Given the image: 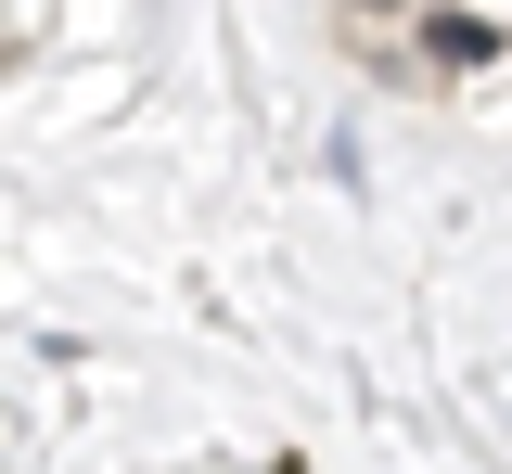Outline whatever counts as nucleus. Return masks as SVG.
<instances>
[{
    "instance_id": "f257e3e1",
    "label": "nucleus",
    "mask_w": 512,
    "mask_h": 474,
    "mask_svg": "<svg viewBox=\"0 0 512 474\" xmlns=\"http://www.w3.org/2000/svg\"><path fill=\"white\" fill-rule=\"evenodd\" d=\"M500 52H512V39L487 26V13H461V0H436V13H423V77H487Z\"/></svg>"
},
{
    "instance_id": "f03ea898",
    "label": "nucleus",
    "mask_w": 512,
    "mask_h": 474,
    "mask_svg": "<svg viewBox=\"0 0 512 474\" xmlns=\"http://www.w3.org/2000/svg\"><path fill=\"white\" fill-rule=\"evenodd\" d=\"M346 13H410V0H346Z\"/></svg>"
},
{
    "instance_id": "7ed1b4c3",
    "label": "nucleus",
    "mask_w": 512,
    "mask_h": 474,
    "mask_svg": "<svg viewBox=\"0 0 512 474\" xmlns=\"http://www.w3.org/2000/svg\"><path fill=\"white\" fill-rule=\"evenodd\" d=\"M423 13H436V0H423Z\"/></svg>"
}]
</instances>
